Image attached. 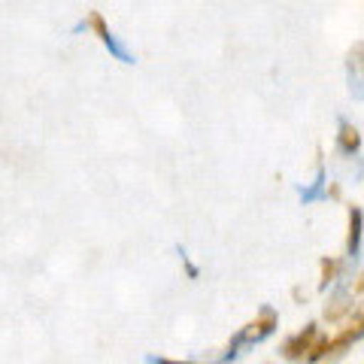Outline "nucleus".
<instances>
[{
  "mask_svg": "<svg viewBox=\"0 0 364 364\" xmlns=\"http://www.w3.org/2000/svg\"><path fill=\"white\" fill-rule=\"evenodd\" d=\"M277 310L273 306H261L258 310V316L249 322L246 328H240V331L234 334V340L228 343V352L225 355L215 361V364H225V361H231V358H237L240 355V349H246V346H252V343H261V340H267L273 331H277Z\"/></svg>",
  "mask_w": 364,
  "mask_h": 364,
  "instance_id": "f257e3e1",
  "label": "nucleus"
},
{
  "mask_svg": "<svg viewBox=\"0 0 364 364\" xmlns=\"http://www.w3.org/2000/svg\"><path fill=\"white\" fill-rule=\"evenodd\" d=\"M322 331H318L316 325H306L304 331H298L294 337L286 340V346H282V355L289 361H310V355L316 352V346L322 343Z\"/></svg>",
  "mask_w": 364,
  "mask_h": 364,
  "instance_id": "f03ea898",
  "label": "nucleus"
},
{
  "mask_svg": "<svg viewBox=\"0 0 364 364\" xmlns=\"http://www.w3.org/2000/svg\"><path fill=\"white\" fill-rule=\"evenodd\" d=\"M361 337H364V304L358 306L355 313H352V318L346 322L343 331L328 340V358H337L340 352H346V349L355 343V340H361Z\"/></svg>",
  "mask_w": 364,
  "mask_h": 364,
  "instance_id": "7ed1b4c3",
  "label": "nucleus"
},
{
  "mask_svg": "<svg viewBox=\"0 0 364 364\" xmlns=\"http://www.w3.org/2000/svg\"><path fill=\"white\" fill-rule=\"evenodd\" d=\"M88 28H91V31H95L97 37H100V43H104L107 49H109L112 58H119L122 64H134V55H131L128 49H124V43L116 37V33L109 31V25L104 21V16H100V13H91V18H88Z\"/></svg>",
  "mask_w": 364,
  "mask_h": 364,
  "instance_id": "20e7f679",
  "label": "nucleus"
},
{
  "mask_svg": "<svg viewBox=\"0 0 364 364\" xmlns=\"http://www.w3.org/2000/svg\"><path fill=\"white\" fill-rule=\"evenodd\" d=\"M346 82L349 95L364 104V43H355L346 55Z\"/></svg>",
  "mask_w": 364,
  "mask_h": 364,
  "instance_id": "39448f33",
  "label": "nucleus"
},
{
  "mask_svg": "<svg viewBox=\"0 0 364 364\" xmlns=\"http://www.w3.org/2000/svg\"><path fill=\"white\" fill-rule=\"evenodd\" d=\"M361 234H364V213L352 203L349 207V228H346V255L355 258L361 252Z\"/></svg>",
  "mask_w": 364,
  "mask_h": 364,
  "instance_id": "423d86ee",
  "label": "nucleus"
},
{
  "mask_svg": "<svg viewBox=\"0 0 364 364\" xmlns=\"http://www.w3.org/2000/svg\"><path fill=\"white\" fill-rule=\"evenodd\" d=\"M352 313V289H337L331 294V301L325 304V318L328 322H340Z\"/></svg>",
  "mask_w": 364,
  "mask_h": 364,
  "instance_id": "0eeeda50",
  "label": "nucleus"
},
{
  "mask_svg": "<svg viewBox=\"0 0 364 364\" xmlns=\"http://www.w3.org/2000/svg\"><path fill=\"white\" fill-rule=\"evenodd\" d=\"M337 149L343 152V155H358V149H361V134H358L355 124L346 122V119H340V131H337Z\"/></svg>",
  "mask_w": 364,
  "mask_h": 364,
  "instance_id": "6e6552de",
  "label": "nucleus"
},
{
  "mask_svg": "<svg viewBox=\"0 0 364 364\" xmlns=\"http://www.w3.org/2000/svg\"><path fill=\"white\" fill-rule=\"evenodd\" d=\"M322 198H328V182H325V161H322V152H318L316 179H313L306 188H301V200H304V203H313V200H322Z\"/></svg>",
  "mask_w": 364,
  "mask_h": 364,
  "instance_id": "1a4fd4ad",
  "label": "nucleus"
},
{
  "mask_svg": "<svg viewBox=\"0 0 364 364\" xmlns=\"http://www.w3.org/2000/svg\"><path fill=\"white\" fill-rule=\"evenodd\" d=\"M318 267H322V277H318V289H328V286H331V282L340 277V267H343V264H340L337 258H322V261H318Z\"/></svg>",
  "mask_w": 364,
  "mask_h": 364,
  "instance_id": "9d476101",
  "label": "nucleus"
},
{
  "mask_svg": "<svg viewBox=\"0 0 364 364\" xmlns=\"http://www.w3.org/2000/svg\"><path fill=\"white\" fill-rule=\"evenodd\" d=\"M182 267H186V273H188L191 279H198V267L191 264V261H188V255H186V252H182Z\"/></svg>",
  "mask_w": 364,
  "mask_h": 364,
  "instance_id": "9b49d317",
  "label": "nucleus"
},
{
  "mask_svg": "<svg viewBox=\"0 0 364 364\" xmlns=\"http://www.w3.org/2000/svg\"><path fill=\"white\" fill-rule=\"evenodd\" d=\"M355 291H364V273H361V277H355V282H352V294H355Z\"/></svg>",
  "mask_w": 364,
  "mask_h": 364,
  "instance_id": "f8f14e48",
  "label": "nucleus"
},
{
  "mask_svg": "<svg viewBox=\"0 0 364 364\" xmlns=\"http://www.w3.org/2000/svg\"><path fill=\"white\" fill-rule=\"evenodd\" d=\"M149 364H195V361H167V358H158V361H155V358H152Z\"/></svg>",
  "mask_w": 364,
  "mask_h": 364,
  "instance_id": "ddd939ff",
  "label": "nucleus"
}]
</instances>
